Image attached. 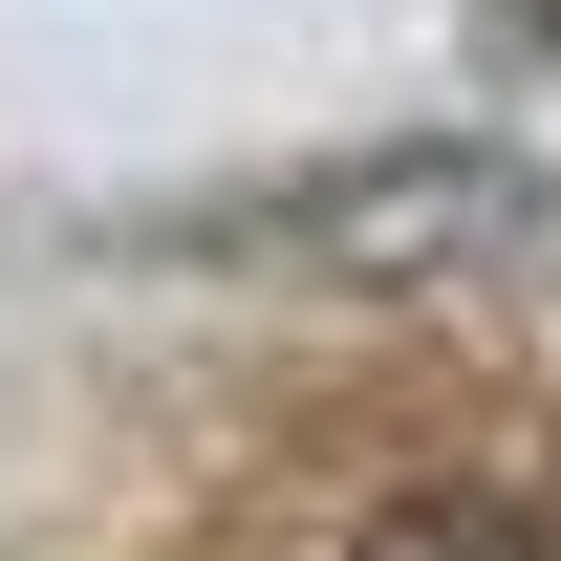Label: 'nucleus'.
I'll use <instances>...</instances> for the list:
<instances>
[{"instance_id": "f03ea898", "label": "nucleus", "mask_w": 561, "mask_h": 561, "mask_svg": "<svg viewBox=\"0 0 561 561\" xmlns=\"http://www.w3.org/2000/svg\"><path fill=\"white\" fill-rule=\"evenodd\" d=\"M367 561H561V540H540V518H496V496H411Z\"/></svg>"}, {"instance_id": "f257e3e1", "label": "nucleus", "mask_w": 561, "mask_h": 561, "mask_svg": "<svg viewBox=\"0 0 561 561\" xmlns=\"http://www.w3.org/2000/svg\"><path fill=\"white\" fill-rule=\"evenodd\" d=\"M280 238H324V260H454V238H561V195L540 173H476V151H411V173L280 195Z\"/></svg>"}]
</instances>
